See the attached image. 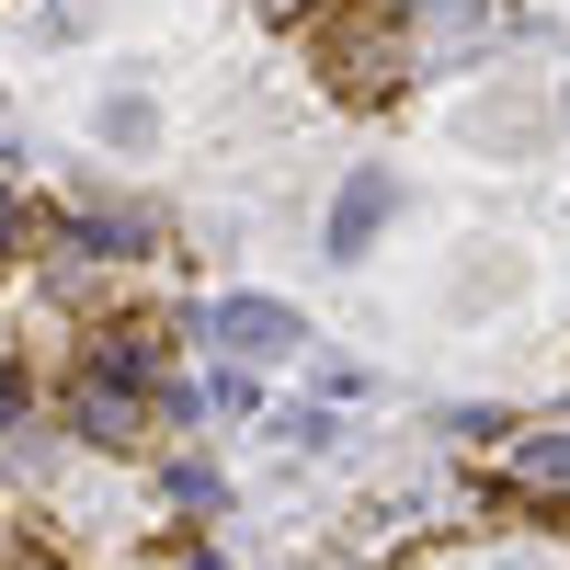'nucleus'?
<instances>
[{
    "mask_svg": "<svg viewBox=\"0 0 570 570\" xmlns=\"http://www.w3.org/2000/svg\"><path fill=\"white\" fill-rule=\"evenodd\" d=\"M206 343H217V354H297V308H274V297H217V308H206Z\"/></svg>",
    "mask_w": 570,
    "mask_h": 570,
    "instance_id": "obj_1",
    "label": "nucleus"
},
{
    "mask_svg": "<svg viewBox=\"0 0 570 570\" xmlns=\"http://www.w3.org/2000/svg\"><path fill=\"white\" fill-rule=\"evenodd\" d=\"M376 217H389V171H354V183H343V206H331V252L354 263V252L376 240Z\"/></svg>",
    "mask_w": 570,
    "mask_h": 570,
    "instance_id": "obj_2",
    "label": "nucleus"
},
{
    "mask_svg": "<svg viewBox=\"0 0 570 570\" xmlns=\"http://www.w3.org/2000/svg\"><path fill=\"white\" fill-rule=\"evenodd\" d=\"M69 422H80V445H115L126 422H137V400H126V376H91V389H80V411H69Z\"/></svg>",
    "mask_w": 570,
    "mask_h": 570,
    "instance_id": "obj_3",
    "label": "nucleus"
},
{
    "mask_svg": "<svg viewBox=\"0 0 570 570\" xmlns=\"http://www.w3.org/2000/svg\"><path fill=\"white\" fill-rule=\"evenodd\" d=\"M513 468H525L537 491H570V422H548V434H525V445H513Z\"/></svg>",
    "mask_w": 570,
    "mask_h": 570,
    "instance_id": "obj_4",
    "label": "nucleus"
},
{
    "mask_svg": "<svg viewBox=\"0 0 570 570\" xmlns=\"http://www.w3.org/2000/svg\"><path fill=\"white\" fill-rule=\"evenodd\" d=\"M137 240H149L137 217H91V228H80V252H137Z\"/></svg>",
    "mask_w": 570,
    "mask_h": 570,
    "instance_id": "obj_5",
    "label": "nucleus"
},
{
    "mask_svg": "<svg viewBox=\"0 0 570 570\" xmlns=\"http://www.w3.org/2000/svg\"><path fill=\"white\" fill-rule=\"evenodd\" d=\"M23 400H35V389H23V376H0V422H23Z\"/></svg>",
    "mask_w": 570,
    "mask_h": 570,
    "instance_id": "obj_6",
    "label": "nucleus"
},
{
    "mask_svg": "<svg viewBox=\"0 0 570 570\" xmlns=\"http://www.w3.org/2000/svg\"><path fill=\"white\" fill-rule=\"evenodd\" d=\"M12 228H23V195H12V183H0V240H12Z\"/></svg>",
    "mask_w": 570,
    "mask_h": 570,
    "instance_id": "obj_7",
    "label": "nucleus"
},
{
    "mask_svg": "<svg viewBox=\"0 0 570 570\" xmlns=\"http://www.w3.org/2000/svg\"><path fill=\"white\" fill-rule=\"evenodd\" d=\"M263 12H308V0H263Z\"/></svg>",
    "mask_w": 570,
    "mask_h": 570,
    "instance_id": "obj_8",
    "label": "nucleus"
},
{
    "mask_svg": "<svg viewBox=\"0 0 570 570\" xmlns=\"http://www.w3.org/2000/svg\"><path fill=\"white\" fill-rule=\"evenodd\" d=\"M23 570H58V559H23Z\"/></svg>",
    "mask_w": 570,
    "mask_h": 570,
    "instance_id": "obj_9",
    "label": "nucleus"
}]
</instances>
